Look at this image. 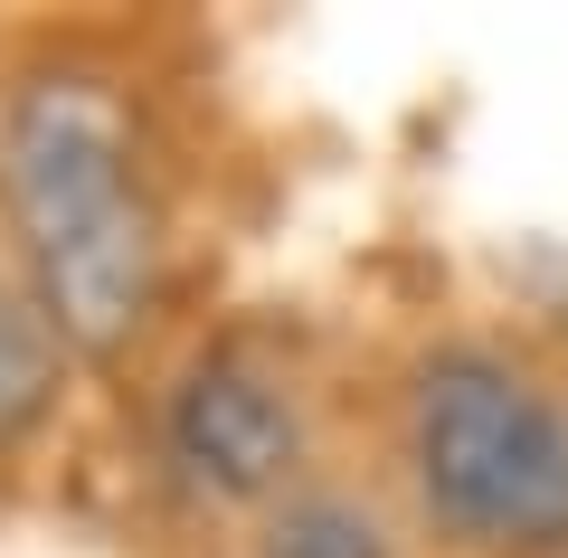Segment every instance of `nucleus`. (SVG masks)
<instances>
[{"mask_svg": "<svg viewBox=\"0 0 568 558\" xmlns=\"http://www.w3.org/2000/svg\"><path fill=\"white\" fill-rule=\"evenodd\" d=\"M0 209L67 351L123 359L162 303V209L142 190L133 104L85 67H39L0 114Z\"/></svg>", "mask_w": 568, "mask_h": 558, "instance_id": "nucleus-1", "label": "nucleus"}, {"mask_svg": "<svg viewBox=\"0 0 568 558\" xmlns=\"http://www.w3.org/2000/svg\"><path fill=\"white\" fill-rule=\"evenodd\" d=\"M426 520L484 558L568 549V417L503 351H436L407 407Z\"/></svg>", "mask_w": 568, "mask_h": 558, "instance_id": "nucleus-2", "label": "nucleus"}, {"mask_svg": "<svg viewBox=\"0 0 568 558\" xmlns=\"http://www.w3.org/2000/svg\"><path fill=\"white\" fill-rule=\"evenodd\" d=\"M171 464L219 501H265L304 464V417L256 359H200L171 388Z\"/></svg>", "mask_w": 568, "mask_h": 558, "instance_id": "nucleus-3", "label": "nucleus"}, {"mask_svg": "<svg viewBox=\"0 0 568 558\" xmlns=\"http://www.w3.org/2000/svg\"><path fill=\"white\" fill-rule=\"evenodd\" d=\"M48 407H58V322L39 313V294L0 284V445H20Z\"/></svg>", "mask_w": 568, "mask_h": 558, "instance_id": "nucleus-4", "label": "nucleus"}, {"mask_svg": "<svg viewBox=\"0 0 568 558\" xmlns=\"http://www.w3.org/2000/svg\"><path fill=\"white\" fill-rule=\"evenodd\" d=\"M265 558H388V530L342 493H294L265 530Z\"/></svg>", "mask_w": 568, "mask_h": 558, "instance_id": "nucleus-5", "label": "nucleus"}]
</instances>
